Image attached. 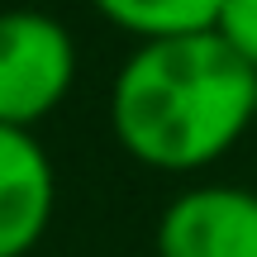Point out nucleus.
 Here are the masks:
<instances>
[{
  "label": "nucleus",
  "mask_w": 257,
  "mask_h": 257,
  "mask_svg": "<svg viewBox=\"0 0 257 257\" xmlns=\"http://www.w3.org/2000/svg\"><path fill=\"white\" fill-rule=\"evenodd\" d=\"M252 119L257 72L214 29L138 43L110 81V128L148 172H205L233 153Z\"/></svg>",
  "instance_id": "obj_1"
},
{
  "label": "nucleus",
  "mask_w": 257,
  "mask_h": 257,
  "mask_svg": "<svg viewBox=\"0 0 257 257\" xmlns=\"http://www.w3.org/2000/svg\"><path fill=\"white\" fill-rule=\"evenodd\" d=\"M157 257H257V191L205 181L181 191L153 229Z\"/></svg>",
  "instance_id": "obj_3"
},
{
  "label": "nucleus",
  "mask_w": 257,
  "mask_h": 257,
  "mask_svg": "<svg viewBox=\"0 0 257 257\" xmlns=\"http://www.w3.org/2000/svg\"><path fill=\"white\" fill-rule=\"evenodd\" d=\"M214 34L257 72V0H224L219 19H214Z\"/></svg>",
  "instance_id": "obj_6"
},
{
  "label": "nucleus",
  "mask_w": 257,
  "mask_h": 257,
  "mask_svg": "<svg viewBox=\"0 0 257 257\" xmlns=\"http://www.w3.org/2000/svg\"><path fill=\"white\" fill-rule=\"evenodd\" d=\"M57 210V172L29 128L0 124V257H29L48 238Z\"/></svg>",
  "instance_id": "obj_4"
},
{
  "label": "nucleus",
  "mask_w": 257,
  "mask_h": 257,
  "mask_svg": "<svg viewBox=\"0 0 257 257\" xmlns=\"http://www.w3.org/2000/svg\"><path fill=\"white\" fill-rule=\"evenodd\" d=\"M91 10L105 24L134 34L138 43L181 34H210L224 0H91Z\"/></svg>",
  "instance_id": "obj_5"
},
{
  "label": "nucleus",
  "mask_w": 257,
  "mask_h": 257,
  "mask_svg": "<svg viewBox=\"0 0 257 257\" xmlns=\"http://www.w3.org/2000/svg\"><path fill=\"white\" fill-rule=\"evenodd\" d=\"M76 38L43 10H0V124H43L76 86Z\"/></svg>",
  "instance_id": "obj_2"
}]
</instances>
